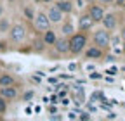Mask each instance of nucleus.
Wrapping results in <instances>:
<instances>
[{
  "label": "nucleus",
  "instance_id": "f257e3e1",
  "mask_svg": "<svg viewBox=\"0 0 125 121\" xmlns=\"http://www.w3.org/2000/svg\"><path fill=\"white\" fill-rule=\"evenodd\" d=\"M87 45V36L83 33H75L70 38V52L73 54H80Z\"/></svg>",
  "mask_w": 125,
  "mask_h": 121
},
{
  "label": "nucleus",
  "instance_id": "f03ea898",
  "mask_svg": "<svg viewBox=\"0 0 125 121\" xmlns=\"http://www.w3.org/2000/svg\"><path fill=\"white\" fill-rule=\"evenodd\" d=\"M9 38H10V42H14V43H19V42H23L24 38H26V28L23 26V24H10V28H9Z\"/></svg>",
  "mask_w": 125,
  "mask_h": 121
},
{
  "label": "nucleus",
  "instance_id": "7ed1b4c3",
  "mask_svg": "<svg viewBox=\"0 0 125 121\" xmlns=\"http://www.w3.org/2000/svg\"><path fill=\"white\" fill-rule=\"evenodd\" d=\"M33 23H35V28L38 29V31H42V33L47 31V29L51 28V21H49V17H47V14H43V12L35 14Z\"/></svg>",
  "mask_w": 125,
  "mask_h": 121
},
{
  "label": "nucleus",
  "instance_id": "20e7f679",
  "mask_svg": "<svg viewBox=\"0 0 125 121\" xmlns=\"http://www.w3.org/2000/svg\"><path fill=\"white\" fill-rule=\"evenodd\" d=\"M94 43L97 45V47H108L109 45V33H108V29L103 28V29H97L96 33H94Z\"/></svg>",
  "mask_w": 125,
  "mask_h": 121
},
{
  "label": "nucleus",
  "instance_id": "39448f33",
  "mask_svg": "<svg viewBox=\"0 0 125 121\" xmlns=\"http://www.w3.org/2000/svg\"><path fill=\"white\" fill-rule=\"evenodd\" d=\"M0 95H2L5 100H12L18 97V88H16L14 85L10 86H0Z\"/></svg>",
  "mask_w": 125,
  "mask_h": 121
},
{
  "label": "nucleus",
  "instance_id": "423d86ee",
  "mask_svg": "<svg viewBox=\"0 0 125 121\" xmlns=\"http://www.w3.org/2000/svg\"><path fill=\"white\" fill-rule=\"evenodd\" d=\"M101 23H103V26L108 29V31H113V29L116 28V17L113 16V14H104Z\"/></svg>",
  "mask_w": 125,
  "mask_h": 121
},
{
  "label": "nucleus",
  "instance_id": "0eeeda50",
  "mask_svg": "<svg viewBox=\"0 0 125 121\" xmlns=\"http://www.w3.org/2000/svg\"><path fill=\"white\" fill-rule=\"evenodd\" d=\"M47 17H49L51 24H52V23H61V21H62V12L57 9V5H54V7L49 9V12H47Z\"/></svg>",
  "mask_w": 125,
  "mask_h": 121
},
{
  "label": "nucleus",
  "instance_id": "6e6552de",
  "mask_svg": "<svg viewBox=\"0 0 125 121\" xmlns=\"http://www.w3.org/2000/svg\"><path fill=\"white\" fill-rule=\"evenodd\" d=\"M54 47H56L57 52L66 54V52H70V40H66V38H56Z\"/></svg>",
  "mask_w": 125,
  "mask_h": 121
},
{
  "label": "nucleus",
  "instance_id": "1a4fd4ad",
  "mask_svg": "<svg viewBox=\"0 0 125 121\" xmlns=\"http://www.w3.org/2000/svg\"><path fill=\"white\" fill-rule=\"evenodd\" d=\"M89 16L94 19V23H99V21L103 19V16H104V10H103V7H99V5H92V7L89 9Z\"/></svg>",
  "mask_w": 125,
  "mask_h": 121
},
{
  "label": "nucleus",
  "instance_id": "9d476101",
  "mask_svg": "<svg viewBox=\"0 0 125 121\" xmlns=\"http://www.w3.org/2000/svg\"><path fill=\"white\" fill-rule=\"evenodd\" d=\"M57 9L62 14H70L73 10V4L70 2V0H57Z\"/></svg>",
  "mask_w": 125,
  "mask_h": 121
},
{
  "label": "nucleus",
  "instance_id": "9b49d317",
  "mask_svg": "<svg viewBox=\"0 0 125 121\" xmlns=\"http://www.w3.org/2000/svg\"><path fill=\"white\" fill-rule=\"evenodd\" d=\"M78 24H80V29H82V31H85V29H90V28L94 26V19L87 14V16H82V17H80V23H78Z\"/></svg>",
  "mask_w": 125,
  "mask_h": 121
},
{
  "label": "nucleus",
  "instance_id": "f8f14e48",
  "mask_svg": "<svg viewBox=\"0 0 125 121\" xmlns=\"http://www.w3.org/2000/svg\"><path fill=\"white\" fill-rule=\"evenodd\" d=\"M85 55L89 59H99V57H103V50H101V47H90V49H87Z\"/></svg>",
  "mask_w": 125,
  "mask_h": 121
},
{
  "label": "nucleus",
  "instance_id": "ddd939ff",
  "mask_svg": "<svg viewBox=\"0 0 125 121\" xmlns=\"http://www.w3.org/2000/svg\"><path fill=\"white\" fill-rule=\"evenodd\" d=\"M54 42H56V33H54V31H51V29L43 31V43H47V45H54Z\"/></svg>",
  "mask_w": 125,
  "mask_h": 121
},
{
  "label": "nucleus",
  "instance_id": "4468645a",
  "mask_svg": "<svg viewBox=\"0 0 125 121\" xmlns=\"http://www.w3.org/2000/svg\"><path fill=\"white\" fill-rule=\"evenodd\" d=\"M14 78L10 76V74H0V86H10L14 85Z\"/></svg>",
  "mask_w": 125,
  "mask_h": 121
},
{
  "label": "nucleus",
  "instance_id": "2eb2a0df",
  "mask_svg": "<svg viewBox=\"0 0 125 121\" xmlns=\"http://www.w3.org/2000/svg\"><path fill=\"white\" fill-rule=\"evenodd\" d=\"M9 28H10V23H9V19L0 16V33H7V31H9Z\"/></svg>",
  "mask_w": 125,
  "mask_h": 121
},
{
  "label": "nucleus",
  "instance_id": "dca6fc26",
  "mask_svg": "<svg viewBox=\"0 0 125 121\" xmlns=\"http://www.w3.org/2000/svg\"><path fill=\"white\" fill-rule=\"evenodd\" d=\"M61 31H62V35H71V31H73V24H71V21H66L64 24H62Z\"/></svg>",
  "mask_w": 125,
  "mask_h": 121
},
{
  "label": "nucleus",
  "instance_id": "f3484780",
  "mask_svg": "<svg viewBox=\"0 0 125 121\" xmlns=\"http://www.w3.org/2000/svg\"><path fill=\"white\" fill-rule=\"evenodd\" d=\"M23 12H24V17H26V19H33V17H35V12H33V9H31V7H24Z\"/></svg>",
  "mask_w": 125,
  "mask_h": 121
},
{
  "label": "nucleus",
  "instance_id": "a211bd4d",
  "mask_svg": "<svg viewBox=\"0 0 125 121\" xmlns=\"http://www.w3.org/2000/svg\"><path fill=\"white\" fill-rule=\"evenodd\" d=\"M5 111H7V100L0 95V114H4Z\"/></svg>",
  "mask_w": 125,
  "mask_h": 121
},
{
  "label": "nucleus",
  "instance_id": "6ab92c4d",
  "mask_svg": "<svg viewBox=\"0 0 125 121\" xmlns=\"http://www.w3.org/2000/svg\"><path fill=\"white\" fill-rule=\"evenodd\" d=\"M23 99H24V100H31V99H33V92H31V90H30V92H26Z\"/></svg>",
  "mask_w": 125,
  "mask_h": 121
},
{
  "label": "nucleus",
  "instance_id": "aec40b11",
  "mask_svg": "<svg viewBox=\"0 0 125 121\" xmlns=\"http://www.w3.org/2000/svg\"><path fill=\"white\" fill-rule=\"evenodd\" d=\"M78 118H80V119H90V114H89V112H82Z\"/></svg>",
  "mask_w": 125,
  "mask_h": 121
},
{
  "label": "nucleus",
  "instance_id": "412c9836",
  "mask_svg": "<svg viewBox=\"0 0 125 121\" xmlns=\"http://www.w3.org/2000/svg\"><path fill=\"white\" fill-rule=\"evenodd\" d=\"M90 78H94V80H97V78H101V76H99L97 73H92V74H90Z\"/></svg>",
  "mask_w": 125,
  "mask_h": 121
},
{
  "label": "nucleus",
  "instance_id": "4be33fe9",
  "mask_svg": "<svg viewBox=\"0 0 125 121\" xmlns=\"http://www.w3.org/2000/svg\"><path fill=\"white\" fill-rule=\"evenodd\" d=\"M115 4H116V5H123V4H125V0H115Z\"/></svg>",
  "mask_w": 125,
  "mask_h": 121
},
{
  "label": "nucleus",
  "instance_id": "5701e85b",
  "mask_svg": "<svg viewBox=\"0 0 125 121\" xmlns=\"http://www.w3.org/2000/svg\"><path fill=\"white\" fill-rule=\"evenodd\" d=\"M5 49H7V47H5V43H4V42H0V50H5Z\"/></svg>",
  "mask_w": 125,
  "mask_h": 121
},
{
  "label": "nucleus",
  "instance_id": "b1692460",
  "mask_svg": "<svg viewBox=\"0 0 125 121\" xmlns=\"http://www.w3.org/2000/svg\"><path fill=\"white\" fill-rule=\"evenodd\" d=\"M99 2H101V4H111L113 0H99Z\"/></svg>",
  "mask_w": 125,
  "mask_h": 121
},
{
  "label": "nucleus",
  "instance_id": "393cba45",
  "mask_svg": "<svg viewBox=\"0 0 125 121\" xmlns=\"http://www.w3.org/2000/svg\"><path fill=\"white\" fill-rule=\"evenodd\" d=\"M0 16H4V5H2V2H0Z\"/></svg>",
  "mask_w": 125,
  "mask_h": 121
},
{
  "label": "nucleus",
  "instance_id": "a878e982",
  "mask_svg": "<svg viewBox=\"0 0 125 121\" xmlns=\"http://www.w3.org/2000/svg\"><path fill=\"white\" fill-rule=\"evenodd\" d=\"M120 36H122V38L125 40V26H123V29H122V33H120Z\"/></svg>",
  "mask_w": 125,
  "mask_h": 121
},
{
  "label": "nucleus",
  "instance_id": "bb28decb",
  "mask_svg": "<svg viewBox=\"0 0 125 121\" xmlns=\"http://www.w3.org/2000/svg\"><path fill=\"white\" fill-rule=\"evenodd\" d=\"M43 2H52V0H43Z\"/></svg>",
  "mask_w": 125,
  "mask_h": 121
},
{
  "label": "nucleus",
  "instance_id": "cd10ccee",
  "mask_svg": "<svg viewBox=\"0 0 125 121\" xmlns=\"http://www.w3.org/2000/svg\"><path fill=\"white\" fill-rule=\"evenodd\" d=\"M123 50H125V43H123Z\"/></svg>",
  "mask_w": 125,
  "mask_h": 121
},
{
  "label": "nucleus",
  "instance_id": "c85d7f7f",
  "mask_svg": "<svg viewBox=\"0 0 125 121\" xmlns=\"http://www.w3.org/2000/svg\"><path fill=\"white\" fill-rule=\"evenodd\" d=\"M123 10H125V4H123Z\"/></svg>",
  "mask_w": 125,
  "mask_h": 121
},
{
  "label": "nucleus",
  "instance_id": "c756f323",
  "mask_svg": "<svg viewBox=\"0 0 125 121\" xmlns=\"http://www.w3.org/2000/svg\"><path fill=\"white\" fill-rule=\"evenodd\" d=\"M35 2H38V0H35Z\"/></svg>",
  "mask_w": 125,
  "mask_h": 121
}]
</instances>
